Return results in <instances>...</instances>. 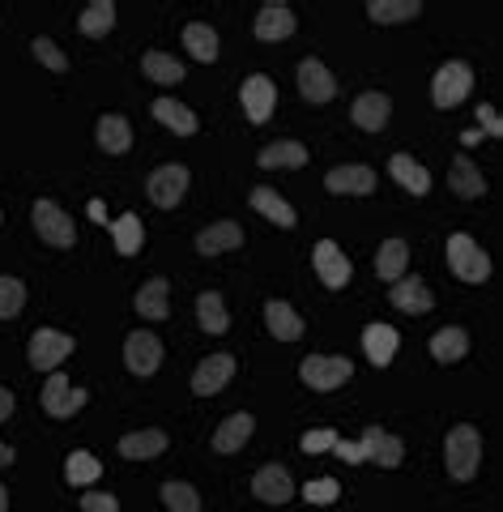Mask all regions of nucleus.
<instances>
[{"label": "nucleus", "instance_id": "obj_1", "mask_svg": "<svg viewBox=\"0 0 503 512\" xmlns=\"http://www.w3.org/2000/svg\"><path fill=\"white\" fill-rule=\"evenodd\" d=\"M444 461H448V474L457 478V483H469V478L478 474L482 466V436H478V427H452L448 431V444H444Z\"/></svg>", "mask_w": 503, "mask_h": 512}, {"label": "nucleus", "instance_id": "obj_2", "mask_svg": "<svg viewBox=\"0 0 503 512\" xmlns=\"http://www.w3.org/2000/svg\"><path fill=\"white\" fill-rule=\"evenodd\" d=\"M350 376H354V363L346 355H307L299 363V380L307 384V389H320V393L342 389Z\"/></svg>", "mask_w": 503, "mask_h": 512}, {"label": "nucleus", "instance_id": "obj_3", "mask_svg": "<svg viewBox=\"0 0 503 512\" xmlns=\"http://www.w3.org/2000/svg\"><path fill=\"white\" fill-rule=\"evenodd\" d=\"M448 269L461 282H486L491 278V261H486V252L469 235H452L448 239Z\"/></svg>", "mask_w": 503, "mask_h": 512}, {"label": "nucleus", "instance_id": "obj_4", "mask_svg": "<svg viewBox=\"0 0 503 512\" xmlns=\"http://www.w3.org/2000/svg\"><path fill=\"white\" fill-rule=\"evenodd\" d=\"M469 90H474V73H469V64L452 60V64H444V69L435 73L431 99H435V107H444V111H448V107H461Z\"/></svg>", "mask_w": 503, "mask_h": 512}, {"label": "nucleus", "instance_id": "obj_5", "mask_svg": "<svg viewBox=\"0 0 503 512\" xmlns=\"http://www.w3.org/2000/svg\"><path fill=\"white\" fill-rule=\"evenodd\" d=\"M35 231H39L43 244H52V248H73V244H77L73 218L64 214L56 201H39V205H35Z\"/></svg>", "mask_w": 503, "mask_h": 512}, {"label": "nucleus", "instance_id": "obj_6", "mask_svg": "<svg viewBox=\"0 0 503 512\" xmlns=\"http://www.w3.org/2000/svg\"><path fill=\"white\" fill-rule=\"evenodd\" d=\"M145 192H150V201L158 205V210H175L188 192V167H180V163L158 167L150 180H145Z\"/></svg>", "mask_w": 503, "mask_h": 512}, {"label": "nucleus", "instance_id": "obj_7", "mask_svg": "<svg viewBox=\"0 0 503 512\" xmlns=\"http://www.w3.org/2000/svg\"><path fill=\"white\" fill-rule=\"evenodd\" d=\"M86 406V389H73L69 376H60L52 372L43 384V410L52 414V419H73V414Z\"/></svg>", "mask_w": 503, "mask_h": 512}, {"label": "nucleus", "instance_id": "obj_8", "mask_svg": "<svg viewBox=\"0 0 503 512\" xmlns=\"http://www.w3.org/2000/svg\"><path fill=\"white\" fill-rule=\"evenodd\" d=\"M124 363H128V372H133V376H154L158 363H162V342L154 338L150 329L128 333V342H124Z\"/></svg>", "mask_w": 503, "mask_h": 512}, {"label": "nucleus", "instance_id": "obj_9", "mask_svg": "<svg viewBox=\"0 0 503 512\" xmlns=\"http://www.w3.org/2000/svg\"><path fill=\"white\" fill-rule=\"evenodd\" d=\"M401 457H405V444L397 436H388V431H380V427L363 431L359 461H371V466H380V470H393V466H401Z\"/></svg>", "mask_w": 503, "mask_h": 512}, {"label": "nucleus", "instance_id": "obj_10", "mask_svg": "<svg viewBox=\"0 0 503 512\" xmlns=\"http://www.w3.org/2000/svg\"><path fill=\"white\" fill-rule=\"evenodd\" d=\"M69 355H73V338H69V333L39 329L35 338H30V363H35L39 372H56V367Z\"/></svg>", "mask_w": 503, "mask_h": 512}, {"label": "nucleus", "instance_id": "obj_11", "mask_svg": "<svg viewBox=\"0 0 503 512\" xmlns=\"http://www.w3.org/2000/svg\"><path fill=\"white\" fill-rule=\"evenodd\" d=\"M235 376V355H209L197 363V372H192V393L197 397H214L218 389H226Z\"/></svg>", "mask_w": 503, "mask_h": 512}, {"label": "nucleus", "instance_id": "obj_12", "mask_svg": "<svg viewBox=\"0 0 503 512\" xmlns=\"http://www.w3.org/2000/svg\"><path fill=\"white\" fill-rule=\"evenodd\" d=\"M324 188L337 192V197H367V192H376V171L363 167V163L337 167V171L324 175Z\"/></svg>", "mask_w": 503, "mask_h": 512}, {"label": "nucleus", "instance_id": "obj_13", "mask_svg": "<svg viewBox=\"0 0 503 512\" xmlns=\"http://www.w3.org/2000/svg\"><path fill=\"white\" fill-rule=\"evenodd\" d=\"M243 111H248V120L252 124H265L273 116V103H278V86L269 82L265 73H252L248 82H243Z\"/></svg>", "mask_w": 503, "mask_h": 512}, {"label": "nucleus", "instance_id": "obj_14", "mask_svg": "<svg viewBox=\"0 0 503 512\" xmlns=\"http://www.w3.org/2000/svg\"><path fill=\"white\" fill-rule=\"evenodd\" d=\"M388 116H393V99H388L384 90H367L350 107V120L359 128H367V133H380V128L388 124Z\"/></svg>", "mask_w": 503, "mask_h": 512}, {"label": "nucleus", "instance_id": "obj_15", "mask_svg": "<svg viewBox=\"0 0 503 512\" xmlns=\"http://www.w3.org/2000/svg\"><path fill=\"white\" fill-rule=\"evenodd\" d=\"M316 274L320 282L329 286V291H342V286L350 282V261H346V252L333 244V239H320L316 244Z\"/></svg>", "mask_w": 503, "mask_h": 512}, {"label": "nucleus", "instance_id": "obj_16", "mask_svg": "<svg viewBox=\"0 0 503 512\" xmlns=\"http://www.w3.org/2000/svg\"><path fill=\"white\" fill-rule=\"evenodd\" d=\"M252 495L265 504H286L295 495V478H290L286 466H261L252 478Z\"/></svg>", "mask_w": 503, "mask_h": 512}, {"label": "nucleus", "instance_id": "obj_17", "mask_svg": "<svg viewBox=\"0 0 503 512\" xmlns=\"http://www.w3.org/2000/svg\"><path fill=\"white\" fill-rule=\"evenodd\" d=\"M295 13H290V5H282V0H269V5L256 13V39L265 43H278V39H290L295 35Z\"/></svg>", "mask_w": 503, "mask_h": 512}, {"label": "nucleus", "instance_id": "obj_18", "mask_svg": "<svg viewBox=\"0 0 503 512\" xmlns=\"http://www.w3.org/2000/svg\"><path fill=\"white\" fill-rule=\"evenodd\" d=\"M299 90H303V99H307V103H333L337 82H333V73L324 69L320 60L307 56V60L299 64Z\"/></svg>", "mask_w": 503, "mask_h": 512}, {"label": "nucleus", "instance_id": "obj_19", "mask_svg": "<svg viewBox=\"0 0 503 512\" xmlns=\"http://www.w3.org/2000/svg\"><path fill=\"white\" fill-rule=\"evenodd\" d=\"M388 299H393L401 312H410V316H423V312L435 308V295L427 291L423 278H397L393 282V295H388Z\"/></svg>", "mask_w": 503, "mask_h": 512}, {"label": "nucleus", "instance_id": "obj_20", "mask_svg": "<svg viewBox=\"0 0 503 512\" xmlns=\"http://www.w3.org/2000/svg\"><path fill=\"white\" fill-rule=\"evenodd\" d=\"M397 346H401L397 329H393V325H384V320H376V325H367V329H363V350H367V359L376 363V367H388V363H393Z\"/></svg>", "mask_w": 503, "mask_h": 512}, {"label": "nucleus", "instance_id": "obj_21", "mask_svg": "<svg viewBox=\"0 0 503 512\" xmlns=\"http://www.w3.org/2000/svg\"><path fill=\"white\" fill-rule=\"evenodd\" d=\"M388 171H393V180L405 192H414V197H427V192H431V171L423 163H414L410 154H393V158H388Z\"/></svg>", "mask_w": 503, "mask_h": 512}, {"label": "nucleus", "instance_id": "obj_22", "mask_svg": "<svg viewBox=\"0 0 503 512\" xmlns=\"http://www.w3.org/2000/svg\"><path fill=\"white\" fill-rule=\"evenodd\" d=\"M265 320H269V333L278 342H299L303 338V316L290 308V303H282V299L265 303Z\"/></svg>", "mask_w": 503, "mask_h": 512}, {"label": "nucleus", "instance_id": "obj_23", "mask_svg": "<svg viewBox=\"0 0 503 512\" xmlns=\"http://www.w3.org/2000/svg\"><path fill=\"white\" fill-rule=\"evenodd\" d=\"M248 201H252V210H256V214H265V218L273 222V227H282V231H290V227L299 222L295 205L282 201L278 192H269V188H252V197H248Z\"/></svg>", "mask_w": 503, "mask_h": 512}, {"label": "nucleus", "instance_id": "obj_24", "mask_svg": "<svg viewBox=\"0 0 503 512\" xmlns=\"http://www.w3.org/2000/svg\"><path fill=\"white\" fill-rule=\"evenodd\" d=\"M120 453L128 461H150L158 453H167V431H128V436H120Z\"/></svg>", "mask_w": 503, "mask_h": 512}, {"label": "nucleus", "instance_id": "obj_25", "mask_svg": "<svg viewBox=\"0 0 503 512\" xmlns=\"http://www.w3.org/2000/svg\"><path fill=\"white\" fill-rule=\"evenodd\" d=\"M252 431H256L252 414H231V419L214 431V453H239V448L252 440Z\"/></svg>", "mask_w": 503, "mask_h": 512}, {"label": "nucleus", "instance_id": "obj_26", "mask_svg": "<svg viewBox=\"0 0 503 512\" xmlns=\"http://www.w3.org/2000/svg\"><path fill=\"white\" fill-rule=\"evenodd\" d=\"M243 244V227L239 222H214V227H205L197 235V252L201 256H218V252H231Z\"/></svg>", "mask_w": 503, "mask_h": 512}, {"label": "nucleus", "instance_id": "obj_27", "mask_svg": "<svg viewBox=\"0 0 503 512\" xmlns=\"http://www.w3.org/2000/svg\"><path fill=\"white\" fill-rule=\"evenodd\" d=\"M448 188L457 192V197H465V201H478L482 192H486V180H482V171H478L474 163H469V158H452Z\"/></svg>", "mask_w": 503, "mask_h": 512}, {"label": "nucleus", "instance_id": "obj_28", "mask_svg": "<svg viewBox=\"0 0 503 512\" xmlns=\"http://www.w3.org/2000/svg\"><path fill=\"white\" fill-rule=\"evenodd\" d=\"M423 5L418 0H371L367 5V18L380 22V26H397V22H414Z\"/></svg>", "mask_w": 503, "mask_h": 512}, {"label": "nucleus", "instance_id": "obj_29", "mask_svg": "<svg viewBox=\"0 0 503 512\" xmlns=\"http://www.w3.org/2000/svg\"><path fill=\"white\" fill-rule=\"evenodd\" d=\"M261 167H269V171H299L303 163H307V150L299 146V141H273V146H265L261 150V158H256Z\"/></svg>", "mask_w": 503, "mask_h": 512}, {"label": "nucleus", "instance_id": "obj_30", "mask_svg": "<svg viewBox=\"0 0 503 512\" xmlns=\"http://www.w3.org/2000/svg\"><path fill=\"white\" fill-rule=\"evenodd\" d=\"M405 261H410V248H405V239H384L380 252H376V274H380V282L405 278Z\"/></svg>", "mask_w": 503, "mask_h": 512}, {"label": "nucleus", "instance_id": "obj_31", "mask_svg": "<svg viewBox=\"0 0 503 512\" xmlns=\"http://www.w3.org/2000/svg\"><path fill=\"white\" fill-rule=\"evenodd\" d=\"M137 312L145 316V320H167L171 316V303H167V278H150L137 291Z\"/></svg>", "mask_w": 503, "mask_h": 512}, {"label": "nucleus", "instance_id": "obj_32", "mask_svg": "<svg viewBox=\"0 0 503 512\" xmlns=\"http://www.w3.org/2000/svg\"><path fill=\"white\" fill-rule=\"evenodd\" d=\"M77 26H81V35H90V39L111 35V26H116V5H111V0H90V5L81 9Z\"/></svg>", "mask_w": 503, "mask_h": 512}, {"label": "nucleus", "instance_id": "obj_33", "mask_svg": "<svg viewBox=\"0 0 503 512\" xmlns=\"http://www.w3.org/2000/svg\"><path fill=\"white\" fill-rule=\"evenodd\" d=\"M465 350H469V333L457 329V325H448V329H440L431 338V359L435 363H461Z\"/></svg>", "mask_w": 503, "mask_h": 512}, {"label": "nucleus", "instance_id": "obj_34", "mask_svg": "<svg viewBox=\"0 0 503 512\" xmlns=\"http://www.w3.org/2000/svg\"><path fill=\"white\" fill-rule=\"evenodd\" d=\"M141 73L150 77V82H158V86H180L184 82V64L175 56H167V52H145Z\"/></svg>", "mask_w": 503, "mask_h": 512}, {"label": "nucleus", "instance_id": "obj_35", "mask_svg": "<svg viewBox=\"0 0 503 512\" xmlns=\"http://www.w3.org/2000/svg\"><path fill=\"white\" fill-rule=\"evenodd\" d=\"M94 137H99V146L107 154H124L128 146H133V124H128L124 116H103L99 128H94Z\"/></svg>", "mask_w": 503, "mask_h": 512}, {"label": "nucleus", "instance_id": "obj_36", "mask_svg": "<svg viewBox=\"0 0 503 512\" xmlns=\"http://www.w3.org/2000/svg\"><path fill=\"white\" fill-rule=\"evenodd\" d=\"M184 47H188L192 60L214 64V60H218V35H214V26H205V22L184 26Z\"/></svg>", "mask_w": 503, "mask_h": 512}, {"label": "nucleus", "instance_id": "obj_37", "mask_svg": "<svg viewBox=\"0 0 503 512\" xmlns=\"http://www.w3.org/2000/svg\"><path fill=\"white\" fill-rule=\"evenodd\" d=\"M197 320H201L205 333H226V329H231V312H226V303H222L218 291L197 295Z\"/></svg>", "mask_w": 503, "mask_h": 512}, {"label": "nucleus", "instance_id": "obj_38", "mask_svg": "<svg viewBox=\"0 0 503 512\" xmlns=\"http://www.w3.org/2000/svg\"><path fill=\"white\" fill-rule=\"evenodd\" d=\"M154 120H162V124L171 128V133H180V137L197 133V116H192L184 103H175V99H158V103H154Z\"/></svg>", "mask_w": 503, "mask_h": 512}, {"label": "nucleus", "instance_id": "obj_39", "mask_svg": "<svg viewBox=\"0 0 503 512\" xmlns=\"http://www.w3.org/2000/svg\"><path fill=\"white\" fill-rule=\"evenodd\" d=\"M111 235H116V252H120V256H133V252H141L145 227H141V218H137V214H124V218H116Z\"/></svg>", "mask_w": 503, "mask_h": 512}, {"label": "nucleus", "instance_id": "obj_40", "mask_svg": "<svg viewBox=\"0 0 503 512\" xmlns=\"http://www.w3.org/2000/svg\"><path fill=\"white\" fill-rule=\"evenodd\" d=\"M162 500L167 512H201V495L192 483H162Z\"/></svg>", "mask_w": 503, "mask_h": 512}, {"label": "nucleus", "instance_id": "obj_41", "mask_svg": "<svg viewBox=\"0 0 503 512\" xmlns=\"http://www.w3.org/2000/svg\"><path fill=\"white\" fill-rule=\"evenodd\" d=\"M26 308V286L18 278H0V320H13Z\"/></svg>", "mask_w": 503, "mask_h": 512}, {"label": "nucleus", "instance_id": "obj_42", "mask_svg": "<svg viewBox=\"0 0 503 512\" xmlns=\"http://www.w3.org/2000/svg\"><path fill=\"white\" fill-rule=\"evenodd\" d=\"M64 474H69V483H94V478L103 474V466L90 453H73L69 461H64Z\"/></svg>", "mask_w": 503, "mask_h": 512}, {"label": "nucleus", "instance_id": "obj_43", "mask_svg": "<svg viewBox=\"0 0 503 512\" xmlns=\"http://www.w3.org/2000/svg\"><path fill=\"white\" fill-rule=\"evenodd\" d=\"M30 52H35L39 56V64H47V69H52V73H64V69H69V60H64V52H60V47L52 43V39H35V43H30Z\"/></svg>", "mask_w": 503, "mask_h": 512}, {"label": "nucleus", "instance_id": "obj_44", "mask_svg": "<svg viewBox=\"0 0 503 512\" xmlns=\"http://www.w3.org/2000/svg\"><path fill=\"white\" fill-rule=\"evenodd\" d=\"M337 491H342V487H337V478H312V483L303 487V500L307 504H333Z\"/></svg>", "mask_w": 503, "mask_h": 512}, {"label": "nucleus", "instance_id": "obj_45", "mask_svg": "<svg viewBox=\"0 0 503 512\" xmlns=\"http://www.w3.org/2000/svg\"><path fill=\"white\" fill-rule=\"evenodd\" d=\"M333 444H337V431H329V427H320V431H307V436L299 440V448H303V453H329Z\"/></svg>", "mask_w": 503, "mask_h": 512}, {"label": "nucleus", "instance_id": "obj_46", "mask_svg": "<svg viewBox=\"0 0 503 512\" xmlns=\"http://www.w3.org/2000/svg\"><path fill=\"white\" fill-rule=\"evenodd\" d=\"M81 512H120V500H116V495L90 491V495H81Z\"/></svg>", "mask_w": 503, "mask_h": 512}, {"label": "nucleus", "instance_id": "obj_47", "mask_svg": "<svg viewBox=\"0 0 503 512\" xmlns=\"http://www.w3.org/2000/svg\"><path fill=\"white\" fill-rule=\"evenodd\" d=\"M478 120L486 124V133H491V137H503V124H499V116H495V107H491V103H482V107H478Z\"/></svg>", "mask_w": 503, "mask_h": 512}, {"label": "nucleus", "instance_id": "obj_48", "mask_svg": "<svg viewBox=\"0 0 503 512\" xmlns=\"http://www.w3.org/2000/svg\"><path fill=\"white\" fill-rule=\"evenodd\" d=\"M9 414H13V393H9V389H0V423H5Z\"/></svg>", "mask_w": 503, "mask_h": 512}, {"label": "nucleus", "instance_id": "obj_49", "mask_svg": "<svg viewBox=\"0 0 503 512\" xmlns=\"http://www.w3.org/2000/svg\"><path fill=\"white\" fill-rule=\"evenodd\" d=\"M5 466H13V448L0 444V470H5Z\"/></svg>", "mask_w": 503, "mask_h": 512}, {"label": "nucleus", "instance_id": "obj_50", "mask_svg": "<svg viewBox=\"0 0 503 512\" xmlns=\"http://www.w3.org/2000/svg\"><path fill=\"white\" fill-rule=\"evenodd\" d=\"M0 512H9V491L0 487Z\"/></svg>", "mask_w": 503, "mask_h": 512}]
</instances>
